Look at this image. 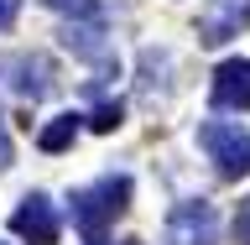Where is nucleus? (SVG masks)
<instances>
[{"mask_svg":"<svg viewBox=\"0 0 250 245\" xmlns=\"http://www.w3.org/2000/svg\"><path fill=\"white\" fill-rule=\"evenodd\" d=\"M68 203H73L78 235H83V240H104V230L125 214V203H130V178H125V172H104L99 183L78 188Z\"/></svg>","mask_w":250,"mask_h":245,"instance_id":"nucleus-1","label":"nucleus"},{"mask_svg":"<svg viewBox=\"0 0 250 245\" xmlns=\"http://www.w3.org/2000/svg\"><path fill=\"white\" fill-rule=\"evenodd\" d=\"M198 152L219 167V178H245L250 172V131H240L234 120H203Z\"/></svg>","mask_w":250,"mask_h":245,"instance_id":"nucleus-2","label":"nucleus"},{"mask_svg":"<svg viewBox=\"0 0 250 245\" xmlns=\"http://www.w3.org/2000/svg\"><path fill=\"white\" fill-rule=\"evenodd\" d=\"M162 245H219V209L208 199L172 203L167 224H162Z\"/></svg>","mask_w":250,"mask_h":245,"instance_id":"nucleus-3","label":"nucleus"},{"mask_svg":"<svg viewBox=\"0 0 250 245\" xmlns=\"http://www.w3.org/2000/svg\"><path fill=\"white\" fill-rule=\"evenodd\" d=\"M0 84L37 105V99H47L58 89V73H52V63L42 52H11V58H0Z\"/></svg>","mask_w":250,"mask_h":245,"instance_id":"nucleus-4","label":"nucleus"},{"mask_svg":"<svg viewBox=\"0 0 250 245\" xmlns=\"http://www.w3.org/2000/svg\"><path fill=\"white\" fill-rule=\"evenodd\" d=\"M245 26H250V0H208L198 11V42L203 47H224Z\"/></svg>","mask_w":250,"mask_h":245,"instance_id":"nucleus-5","label":"nucleus"},{"mask_svg":"<svg viewBox=\"0 0 250 245\" xmlns=\"http://www.w3.org/2000/svg\"><path fill=\"white\" fill-rule=\"evenodd\" d=\"M136 99L141 110H156L172 99V52L167 47H146L136 63Z\"/></svg>","mask_w":250,"mask_h":245,"instance_id":"nucleus-6","label":"nucleus"},{"mask_svg":"<svg viewBox=\"0 0 250 245\" xmlns=\"http://www.w3.org/2000/svg\"><path fill=\"white\" fill-rule=\"evenodd\" d=\"M11 230L26 245H58V209H52V199L47 193H26L21 209L11 214Z\"/></svg>","mask_w":250,"mask_h":245,"instance_id":"nucleus-7","label":"nucleus"},{"mask_svg":"<svg viewBox=\"0 0 250 245\" xmlns=\"http://www.w3.org/2000/svg\"><path fill=\"white\" fill-rule=\"evenodd\" d=\"M58 42L68 47L73 58H83V63H104L109 58V31H104V21H99V11L94 16H68L62 31H58Z\"/></svg>","mask_w":250,"mask_h":245,"instance_id":"nucleus-8","label":"nucleus"},{"mask_svg":"<svg viewBox=\"0 0 250 245\" xmlns=\"http://www.w3.org/2000/svg\"><path fill=\"white\" fill-rule=\"evenodd\" d=\"M208 94H214L219 110H250V63L245 58H224Z\"/></svg>","mask_w":250,"mask_h":245,"instance_id":"nucleus-9","label":"nucleus"},{"mask_svg":"<svg viewBox=\"0 0 250 245\" xmlns=\"http://www.w3.org/2000/svg\"><path fill=\"white\" fill-rule=\"evenodd\" d=\"M78 125H83V115H73V110H68V115H58V120L42 125L37 146H42V152H68V146H73V136H78Z\"/></svg>","mask_w":250,"mask_h":245,"instance_id":"nucleus-10","label":"nucleus"},{"mask_svg":"<svg viewBox=\"0 0 250 245\" xmlns=\"http://www.w3.org/2000/svg\"><path fill=\"white\" fill-rule=\"evenodd\" d=\"M120 120H125V105H120V99H109V105H99V110L89 115L94 131H120Z\"/></svg>","mask_w":250,"mask_h":245,"instance_id":"nucleus-11","label":"nucleus"},{"mask_svg":"<svg viewBox=\"0 0 250 245\" xmlns=\"http://www.w3.org/2000/svg\"><path fill=\"white\" fill-rule=\"evenodd\" d=\"M42 5L58 16H94V0H42Z\"/></svg>","mask_w":250,"mask_h":245,"instance_id":"nucleus-12","label":"nucleus"},{"mask_svg":"<svg viewBox=\"0 0 250 245\" xmlns=\"http://www.w3.org/2000/svg\"><path fill=\"white\" fill-rule=\"evenodd\" d=\"M234 240H240V245H250V199L240 203V214H234Z\"/></svg>","mask_w":250,"mask_h":245,"instance_id":"nucleus-13","label":"nucleus"},{"mask_svg":"<svg viewBox=\"0 0 250 245\" xmlns=\"http://www.w3.org/2000/svg\"><path fill=\"white\" fill-rule=\"evenodd\" d=\"M16 16H21V0H0V31H11Z\"/></svg>","mask_w":250,"mask_h":245,"instance_id":"nucleus-14","label":"nucleus"},{"mask_svg":"<svg viewBox=\"0 0 250 245\" xmlns=\"http://www.w3.org/2000/svg\"><path fill=\"white\" fill-rule=\"evenodd\" d=\"M0 167H11V136H5V120H0Z\"/></svg>","mask_w":250,"mask_h":245,"instance_id":"nucleus-15","label":"nucleus"},{"mask_svg":"<svg viewBox=\"0 0 250 245\" xmlns=\"http://www.w3.org/2000/svg\"><path fill=\"white\" fill-rule=\"evenodd\" d=\"M89 245H109V240H89ZM125 245H136V240H125Z\"/></svg>","mask_w":250,"mask_h":245,"instance_id":"nucleus-16","label":"nucleus"},{"mask_svg":"<svg viewBox=\"0 0 250 245\" xmlns=\"http://www.w3.org/2000/svg\"><path fill=\"white\" fill-rule=\"evenodd\" d=\"M0 245H5V240H0Z\"/></svg>","mask_w":250,"mask_h":245,"instance_id":"nucleus-17","label":"nucleus"}]
</instances>
